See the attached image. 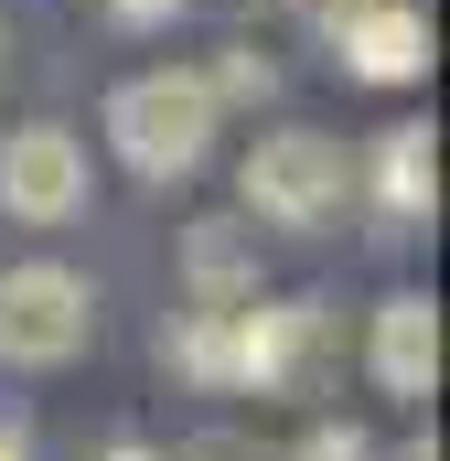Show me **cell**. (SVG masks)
<instances>
[{
    "label": "cell",
    "mask_w": 450,
    "mask_h": 461,
    "mask_svg": "<svg viewBox=\"0 0 450 461\" xmlns=\"http://www.w3.org/2000/svg\"><path fill=\"white\" fill-rule=\"evenodd\" d=\"M215 118H225V97L194 65H161V76H129L108 97V140H118V161H129L140 183H183V172H204Z\"/></svg>",
    "instance_id": "obj_1"
},
{
    "label": "cell",
    "mask_w": 450,
    "mask_h": 461,
    "mask_svg": "<svg viewBox=\"0 0 450 461\" xmlns=\"http://www.w3.org/2000/svg\"><path fill=\"white\" fill-rule=\"evenodd\" d=\"M97 333V290L76 279V268H54V258H22V268H0V365H76Z\"/></svg>",
    "instance_id": "obj_2"
},
{
    "label": "cell",
    "mask_w": 450,
    "mask_h": 461,
    "mask_svg": "<svg viewBox=\"0 0 450 461\" xmlns=\"http://www.w3.org/2000/svg\"><path fill=\"white\" fill-rule=\"evenodd\" d=\"M343 140H322V129H268L257 150H247V215L279 236H311L343 215Z\"/></svg>",
    "instance_id": "obj_3"
},
{
    "label": "cell",
    "mask_w": 450,
    "mask_h": 461,
    "mask_svg": "<svg viewBox=\"0 0 450 461\" xmlns=\"http://www.w3.org/2000/svg\"><path fill=\"white\" fill-rule=\"evenodd\" d=\"M322 375H333L322 301H247L236 312V386H257V397H322Z\"/></svg>",
    "instance_id": "obj_4"
},
{
    "label": "cell",
    "mask_w": 450,
    "mask_h": 461,
    "mask_svg": "<svg viewBox=\"0 0 450 461\" xmlns=\"http://www.w3.org/2000/svg\"><path fill=\"white\" fill-rule=\"evenodd\" d=\"M0 215H22V226H65V215H86V140L54 129V118L11 129V140H0Z\"/></svg>",
    "instance_id": "obj_5"
},
{
    "label": "cell",
    "mask_w": 450,
    "mask_h": 461,
    "mask_svg": "<svg viewBox=\"0 0 450 461\" xmlns=\"http://www.w3.org/2000/svg\"><path fill=\"white\" fill-rule=\"evenodd\" d=\"M333 43H343V76H364V86H408L429 65V22L408 0H343Z\"/></svg>",
    "instance_id": "obj_6"
},
{
    "label": "cell",
    "mask_w": 450,
    "mask_h": 461,
    "mask_svg": "<svg viewBox=\"0 0 450 461\" xmlns=\"http://www.w3.org/2000/svg\"><path fill=\"white\" fill-rule=\"evenodd\" d=\"M375 386H386V397H429V386H440V312H429L418 290H397V301L375 312Z\"/></svg>",
    "instance_id": "obj_7"
},
{
    "label": "cell",
    "mask_w": 450,
    "mask_h": 461,
    "mask_svg": "<svg viewBox=\"0 0 450 461\" xmlns=\"http://www.w3.org/2000/svg\"><path fill=\"white\" fill-rule=\"evenodd\" d=\"M375 204H386L397 226H418V215L440 204V150H429V129H386V140H375Z\"/></svg>",
    "instance_id": "obj_8"
},
{
    "label": "cell",
    "mask_w": 450,
    "mask_h": 461,
    "mask_svg": "<svg viewBox=\"0 0 450 461\" xmlns=\"http://www.w3.org/2000/svg\"><path fill=\"white\" fill-rule=\"evenodd\" d=\"M183 268H194V312H247V301H257V268H247L236 226H194Z\"/></svg>",
    "instance_id": "obj_9"
},
{
    "label": "cell",
    "mask_w": 450,
    "mask_h": 461,
    "mask_svg": "<svg viewBox=\"0 0 450 461\" xmlns=\"http://www.w3.org/2000/svg\"><path fill=\"white\" fill-rule=\"evenodd\" d=\"M301 461H375V451H364V429H311Z\"/></svg>",
    "instance_id": "obj_10"
},
{
    "label": "cell",
    "mask_w": 450,
    "mask_h": 461,
    "mask_svg": "<svg viewBox=\"0 0 450 461\" xmlns=\"http://www.w3.org/2000/svg\"><path fill=\"white\" fill-rule=\"evenodd\" d=\"M118 22H129V32H150V22H172V11H183V0H108Z\"/></svg>",
    "instance_id": "obj_11"
},
{
    "label": "cell",
    "mask_w": 450,
    "mask_h": 461,
    "mask_svg": "<svg viewBox=\"0 0 450 461\" xmlns=\"http://www.w3.org/2000/svg\"><path fill=\"white\" fill-rule=\"evenodd\" d=\"M397 461H440V440H408V451H397Z\"/></svg>",
    "instance_id": "obj_12"
},
{
    "label": "cell",
    "mask_w": 450,
    "mask_h": 461,
    "mask_svg": "<svg viewBox=\"0 0 450 461\" xmlns=\"http://www.w3.org/2000/svg\"><path fill=\"white\" fill-rule=\"evenodd\" d=\"M0 461H22V451H11V440H0Z\"/></svg>",
    "instance_id": "obj_13"
},
{
    "label": "cell",
    "mask_w": 450,
    "mask_h": 461,
    "mask_svg": "<svg viewBox=\"0 0 450 461\" xmlns=\"http://www.w3.org/2000/svg\"><path fill=\"white\" fill-rule=\"evenodd\" d=\"M118 461H140V451H118Z\"/></svg>",
    "instance_id": "obj_14"
}]
</instances>
